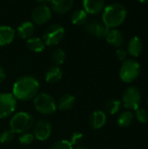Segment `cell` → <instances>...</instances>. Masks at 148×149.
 <instances>
[{
	"instance_id": "cell-1",
	"label": "cell",
	"mask_w": 148,
	"mask_h": 149,
	"mask_svg": "<svg viewBox=\"0 0 148 149\" xmlns=\"http://www.w3.org/2000/svg\"><path fill=\"white\" fill-rule=\"evenodd\" d=\"M38 80L31 75H25L18 78L13 84L12 94L16 100L27 101L34 99L39 91Z\"/></svg>"
},
{
	"instance_id": "cell-2",
	"label": "cell",
	"mask_w": 148,
	"mask_h": 149,
	"mask_svg": "<svg viewBox=\"0 0 148 149\" xmlns=\"http://www.w3.org/2000/svg\"><path fill=\"white\" fill-rule=\"evenodd\" d=\"M126 17V9L120 3H112L105 6L102 13V22L108 29L120 25Z\"/></svg>"
},
{
	"instance_id": "cell-3",
	"label": "cell",
	"mask_w": 148,
	"mask_h": 149,
	"mask_svg": "<svg viewBox=\"0 0 148 149\" xmlns=\"http://www.w3.org/2000/svg\"><path fill=\"white\" fill-rule=\"evenodd\" d=\"M34 126L33 117L25 112L15 113L10 120V127L13 133L24 134Z\"/></svg>"
},
{
	"instance_id": "cell-4",
	"label": "cell",
	"mask_w": 148,
	"mask_h": 149,
	"mask_svg": "<svg viewBox=\"0 0 148 149\" xmlns=\"http://www.w3.org/2000/svg\"><path fill=\"white\" fill-rule=\"evenodd\" d=\"M33 104L35 109L39 113L44 115L51 114L57 109V103L54 98L45 93L38 94L33 99Z\"/></svg>"
},
{
	"instance_id": "cell-5",
	"label": "cell",
	"mask_w": 148,
	"mask_h": 149,
	"mask_svg": "<svg viewBox=\"0 0 148 149\" xmlns=\"http://www.w3.org/2000/svg\"><path fill=\"white\" fill-rule=\"evenodd\" d=\"M141 66L140 63L134 59H126L120 70V78L126 83L134 81L140 75Z\"/></svg>"
},
{
	"instance_id": "cell-6",
	"label": "cell",
	"mask_w": 148,
	"mask_h": 149,
	"mask_svg": "<svg viewBox=\"0 0 148 149\" xmlns=\"http://www.w3.org/2000/svg\"><path fill=\"white\" fill-rule=\"evenodd\" d=\"M65 36V28L59 24H51L47 26L43 33V41L48 46L58 45Z\"/></svg>"
},
{
	"instance_id": "cell-7",
	"label": "cell",
	"mask_w": 148,
	"mask_h": 149,
	"mask_svg": "<svg viewBox=\"0 0 148 149\" xmlns=\"http://www.w3.org/2000/svg\"><path fill=\"white\" fill-rule=\"evenodd\" d=\"M123 105L126 108L136 111L141 103V93L137 86H129L123 93Z\"/></svg>"
},
{
	"instance_id": "cell-8",
	"label": "cell",
	"mask_w": 148,
	"mask_h": 149,
	"mask_svg": "<svg viewBox=\"0 0 148 149\" xmlns=\"http://www.w3.org/2000/svg\"><path fill=\"white\" fill-rule=\"evenodd\" d=\"M17 107V100L12 93H0V119H4L12 114Z\"/></svg>"
},
{
	"instance_id": "cell-9",
	"label": "cell",
	"mask_w": 148,
	"mask_h": 149,
	"mask_svg": "<svg viewBox=\"0 0 148 149\" xmlns=\"http://www.w3.org/2000/svg\"><path fill=\"white\" fill-rule=\"evenodd\" d=\"M52 132V126L47 120H39L33 126V135L34 137L40 141H47Z\"/></svg>"
},
{
	"instance_id": "cell-10",
	"label": "cell",
	"mask_w": 148,
	"mask_h": 149,
	"mask_svg": "<svg viewBox=\"0 0 148 149\" xmlns=\"http://www.w3.org/2000/svg\"><path fill=\"white\" fill-rule=\"evenodd\" d=\"M31 17L34 24H44L51 18V9L48 4H39L32 10Z\"/></svg>"
},
{
	"instance_id": "cell-11",
	"label": "cell",
	"mask_w": 148,
	"mask_h": 149,
	"mask_svg": "<svg viewBox=\"0 0 148 149\" xmlns=\"http://www.w3.org/2000/svg\"><path fill=\"white\" fill-rule=\"evenodd\" d=\"M85 30L92 37L97 38H106V33L108 32L109 29L106 26V24L98 19H92L87 21V23L84 25Z\"/></svg>"
},
{
	"instance_id": "cell-12",
	"label": "cell",
	"mask_w": 148,
	"mask_h": 149,
	"mask_svg": "<svg viewBox=\"0 0 148 149\" xmlns=\"http://www.w3.org/2000/svg\"><path fill=\"white\" fill-rule=\"evenodd\" d=\"M84 10L87 14L96 15L99 12L103 11L105 8V1L103 0H84L82 2Z\"/></svg>"
},
{
	"instance_id": "cell-13",
	"label": "cell",
	"mask_w": 148,
	"mask_h": 149,
	"mask_svg": "<svg viewBox=\"0 0 148 149\" xmlns=\"http://www.w3.org/2000/svg\"><path fill=\"white\" fill-rule=\"evenodd\" d=\"M106 123V113L102 110L93 111L89 117V124L93 129H99Z\"/></svg>"
},
{
	"instance_id": "cell-14",
	"label": "cell",
	"mask_w": 148,
	"mask_h": 149,
	"mask_svg": "<svg viewBox=\"0 0 148 149\" xmlns=\"http://www.w3.org/2000/svg\"><path fill=\"white\" fill-rule=\"evenodd\" d=\"M35 32V26L32 22L25 21L22 23L17 29V35L22 39H28L32 37Z\"/></svg>"
},
{
	"instance_id": "cell-15",
	"label": "cell",
	"mask_w": 148,
	"mask_h": 149,
	"mask_svg": "<svg viewBox=\"0 0 148 149\" xmlns=\"http://www.w3.org/2000/svg\"><path fill=\"white\" fill-rule=\"evenodd\" d=\"M15 38V31L9 25H0V45H7L10 44Z\"/></svg>"
},
{
	"instance_id": "cell-16",
	"label": "cell",
	"mask_w": 148,
	"mask_h": 149,
	"mask_svg": "<svg viewBox=\"0 0 148 149\" xmlns=\"http://www.w3.org/2000/svg\"><path fill=\"white\" fill-rule=\"evenodd\" d=\"M105 38L109 45L115 46V47H120L124 43L123 35L117 29H109Z\"/></svg>"
},
{
	"instance_id": "cell-17",
	"label": "cell",
	"mask_w": 148,
	"mask_h": 149,
	"mask_svg": "<svg viewBox=\"0 0 148 149\" xmlns=\"http://www.w3.org/2000/svg\"><path fill=\"white\" fill-rule=\"evenodd\" d=\"M51 9L53 10L56 13L63 14L68 12L74 4L73 0H61V1H51L50 2Z\"/></svg>"
},
{
	"instance_id": "cell-18",
	"label": "cell",
	"mask_w": 148,
	"mask_h": 149,
	"mask_svg": "<svg viewBox=\"0 0 148 149\" xmlns=\"http://www.w3.org/2000/svg\"><path fill=\"white\" fill-rule=\"evenodd\" d=\"M143 50V42L140 38L134 36L133 37L127 45V53L131 56L138 57Z\"/></svg>"
},
{
	"instance_id": "cell-19",
	"label": "cell",
	"mask_w": 148,
	"mask_h": 149,
	"mask_svg": "<svg viewBox=\"0 0 148 149\" xmlns=\"http://www.w3.org/2000/svg\"><path fill=\"white\" fill-rule=\"evenodd\" d=\"M63 76V72L61 68L58 65H51L50 66L44 74V79L47 83L53 84L58 82Z\"/></svg>"
},
{
	"instance_id": "cell-20",
	"label": "cell",
	"mask_w": 148,
	"mask_h": 149,
	"mask_svg": "<svg viewBox=\"0 0 148 149\" xmlns=\"http://www.w3.org/2000/svg\"><path fill=\"white\" fill-rule=\"evenodd\" d=\"M76 102V99L72 94L66 93L60 97L58 102V107L60 111H68L72 109Z\"/></svg>"
},
{
	"instance_id": "cell-21",
	"label": "cell",
	"mask_w": 148,
	"mask_h": 149,
	"mask_svg": "<svg viewBox=\"0 0 148 149\" xmlns=\"http://www.w3.org/2000/svg\"><path fill=\"white\" fill-rule=\"evenodd\" d=\"M26 46L28 49L33 52H41L44 50L45 45L38 37H31L26 40Z\"/></svg>"
},
{
	"instance_id": "cell-22",
	"label": "cell",
	"mask_w": 148,
	"mask_h": 149,
	"mask_svg": "<svg viewBox=\"0 0 148 149\" xmlns=\"http://www.w3.org/2000/svg\"><path fill=\"white\" fill-rule=\"evenodd\" d=\"M71 20L75 25H85L88 20V14L82 9L77 10L72 14Z\"/></svg>"
},
{
	"instance_id": "cell-23",
	"label": "cell",
	"mask_w": 148,
	"mask_h": 149,
	"mask_svg": "<svg viewBox=\"0 0 148 149\" xmlns=\"http://www.w3.org/2000/svg\"><path fill=\"white\" fill-rule=\"evenodd\" d=\"M133 113L130 111H126L120 114L117 120V123L121 127H126L130 126V124L133 122Z\"/></svg>"
},
{
	"instance_id": "cell-24",
	"label": "cell",
	"mask_w": 148,
	"mask_h": 149,
	"mask_svg": "<svg viewBox=\"0 0 148 149\" xmlns=\"http://www.w3.org/2000/svg\"><path fill=\"white\" fill-rule=\"evenodd\" d=\"M121 101L119 100H116V99H113V100H108L106 103V106H105V108H106V111L113 115V114H116L121 108Z\"/></svg>"
},
{
	"instance_id": "cell-25",
	"label": "cell",
	"mask_w": 148,
	"mask_h": 149,
	"mask_svg": "<svg viewBox=\"0 0 148 149\" xmlns=\"http://www.w3.org/2000/svg\"><path fill=\"white\" fill-rule=\"evenodd\" d=\"M51 60L54 63V65H61L65 60V52L63 49L58 48L55 49L51 53Z\"/></svg>"
},
{
	"instance_id": "cell-26",
	"label": "cell",
	"mask_w": 148,
	"mask_h": 149,
	"mask_svg": "<svg viewBox=\"0 0 148 149\" xmlns=\"http://www.w3.org/2000/svg\"><path fill=\"white\" fill-rule=\"evenodd\" d=\"M14 137H15V133H13L10 129L4 130L0 134V143L9 144L13 141Z\"/></svg>"
},
{
	"instance_id": "cell-27",
	"label": "cell",
	"mask_w": 148,
	"mask_h": 149,
	"mask_svg": "<svg viewBox=\"0 0 148 149\" xmlns=\"http://www.w3.org/2000/svg\"><path fill=\"white\" fill-rule=\"evenodd\" d=\"M50 149H73V146L68 140H60L54 142Z\"/></svg>"
},
{
	"instance_id": "cell-28",
	"label": "cell",
	"mask_w": 148,
	"mask_h": 149,
	"mask_svg": "<svg viewBox=\"0 0 148 149\" xmlns=\"http://www.w3.org/2000/svg\"><path fill=\"white\" fill-rule=\"evenodd\" d=\"M34 139H35V137H34L33 134L24 133V134H21V135L19 136L18 141L22 145H28V144H31L34 141Z\"/></svg>"
},
{
	"instance_id": "cell-29",
	"label": "cell",
	"mask_w": 148,
	"mask_h": 149,
	"mask_svg": "<svg viewBox=\"0 0 148 149\" xmlns=\"http://www.w3.org/2000/svg\"><path fill=\"white\" fill-rule=\"evenodd\" d=\"M135 116L140 123H147L148 121V113L146 109L139 108L135 111Z\"/></svg>"
},
{
	"instance_id": "cell-30",
	"label": "cell",
	"mask_w": 148,
	"mask_h": 149,
	"mask_svg": "<svg viewBox=\"0 0 148 149\" xmlns=\"http://www.w3.org/2000/svg\"><path fill=\"white\" fill-rule=\"evenodd\" d=\"M84 135L80 132H74L70 137V142L72 146H78L83 140Z\"/></svg>"
},
{
	"instance_id": "cell-31",
	"label": "cell",
	"mask_w": 148,
	"mask_h": 149,
	"mask_svg": "<svg viewBox=\"0 0 148 149\" xmlns=\"http://www.w3.org/2000/svg\"><path fill=\"white\" fill-rule=\"evenodd\" d=\"M116 54V57L120 61H125L126 59V57H127V52L125 50V49H122V48H120L116 51L115 52Z\"/></svg>"
},
{
	"instance_id": "cell-32",
	"label": "cell",
	"mask_w": 148,
	"mask_h": 149,
	"mask_svg": "<svg viewBox=\"0 0 148 149\" xmlns=\"http://www.w3.org/2000/svg\"><path fill=\"white\" fill-rule=\"evenodd\" d=\"M5 79H6V72L3 67L0 66V83L3 82Z\"/></svg>"
},
{
	"instance_id": "cell-33",
	"label": "cell",
	"mask_w": 148,
	"mask_h": 149,
	"mask_svg": "<svg viewBox=\"0 0 148 149\" xmlns=\"http://www.w3.org/2000/svg\"><path fill=\"white\" fill-rule=\"evenodd\" d=\"M73 149H88L87 148H85V147H84V146H79V145H78V146H76L75 148H73Z\"/></svg>"
},
{
	"instance_id": "cell-34",
	"label": "cell",
	"mask_w": 148,
	"mask_h": 149,
	"mask_svg": "<svg viewBox=\"0 0 148 149\" xmlns=\"http://www.w3.org/2000/svg\"><path fill=\"white\" fill-rule=\"evenodd\" d=\"M147 105H148V100H147Z\"/></svg>"
}]
</instances>
